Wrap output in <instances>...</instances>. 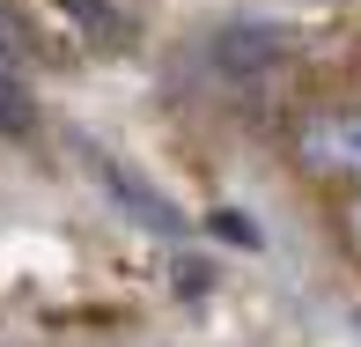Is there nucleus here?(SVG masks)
I'll return each mask as SVG.
<instances>
[{
  "instance_id": "f257e3e1",
  "label": "nucleus",
  "mask_w": 361,
  "mask_h": 347,
  "mask_svg": "<svg viewBox=\"0 0 361 347\" xmlns=\"http://www.w3.org/2000/svg\"><path fill=\"white\" fill-rule=\"evenodd\" d=\"M288 155L317 185H361V104H310L288 126Z\"/></svg>"
},
{
  "instance_id": "f03ea898",
  "label": "nucleus",
  "mask_w": 361,
  "mask_h": 347,
  "mask_svg": "<svg viewBox=\"0 0 361 347\" xmlns=\"http://www.w3.org/2000/svg\"><path fill=\"white\" fill-rule=\"evenodd\" d=\"M281 59H288V30H273V23H236V30L214 37V67L221 74H266Z\"/></svg>"
},
{
  "instance_id": "7ed1b4c3",
  "label": "nucleus",
  "mask_w": 361,
  "mask_h": 347,
  "mask_svg": "<svg viewBox=\"0 0 361 347\" xmlns=\"http://www.w3.org/2000/svg\"><path fill=\"white\" fill-rule=\"evenodd\" d=\"M96 177H104V185H111V200H118V207H133L147 229H162V237H177V229H185V214H177L170 200H162L155 185H140V177L126 170L118 155H96Z\"/></svg>"
},
{
  "instance_id": "20e7f679",
  "label": "nucleus",
  "mask_w": 361,
  "mask_h": 347,
  "mask_svg": "<svg viewBox=\"0 0 361 347\" xmlns=\"http://www.w3.org/2000/svg\"><path fill=\"white\" fill-rule=\"evenodd\" d=\"M0 134H8V141H30V134H37V111H30V89H23V81H15L8 67H0Z\"/></svg>"
},
{
  "instance_id": "39448f33",
  "label": "nucleus",
  "mask_w": 361,
  "mask_h": 347,
  "mask_svg": "<svg viewBox=\"0 0 361 347\" xmlns=\"http://www.w3.org/2000/svg\"><path fill=\"white\" fill-rule=\"evenodd\" d=\"M214 237H228V244H243V252H258V229L243 222L236 207H214Z\"/></svg>"
},
{
  "instance_id": "423d86ee",
  "label": "nucleus",
  "mask_w": 361,
  "mask_h": 347,
  "mask_svg": "<svg viewBox=\"0 0 361 347\" xmlns=\"http://www.w3.org/2000/svg\"><path fill=\"white\" fill-rule=\"evenodd\" d=\"M339 237H347L354 252H361V185L347 192V200H339Z\"/></svg>"
},
{
  "instance_id": "0eeeda50",
  "label": "nucleus",
  "mask_w": 361,
  "mask_h": 347,
  "mask_svg": "<svg viewBox=\"0 0 361 347\" xmlns=\"http://www.w3.org/2000/svg\"><path fill=\"white\" fill-rule=\"evenodd\" d=\"M0 52H30V30H23L15 8H0Z\"/></svg>"
},
{
  "instance_id": "6e6552de",
  "label": "nucleus",
  "mask_w": 361,
  "mask_h": 347,
  "mask_svg": "<svg viewBox=\"0 0 361 347\" xmlns=\"http://www.w3.org/2000/svg\"><path fill=\"white\" fill-rule=\"evenodd\" d=\"M177 288H185V295H207V288H214V274H207L200 259H185V266H177Z\"/></svg>"
},
{
  "instance_id": "1a4fd4ad",
  "label": "nucleus",
  "mask_w": 361,
  "mask_h": 347,
  "mask_svg": "<svg viewBox=\"0 0 361 347\" xmlns=\"http://www.w3.org/2000/svg\"><path fill=\"white\" fill-rule=\"evenodd\" d=\"M67 8H81V0H67Z\"/></svg>"
},
{
  "instance_id": "9d476101",
  "label": "nucleus",
  "mask_w": 361,
  "mask_h": 347,
  "mask_svg": "<svg viewBox=\"0 0 361 347\" xmlns=\"http://www.w3.org/2000/svg\"><path fill=\"white\" fill-rule=\"evenodd\" d=\"M354 325H361V318H354Z\"/></svg>"
}]
</instances>
